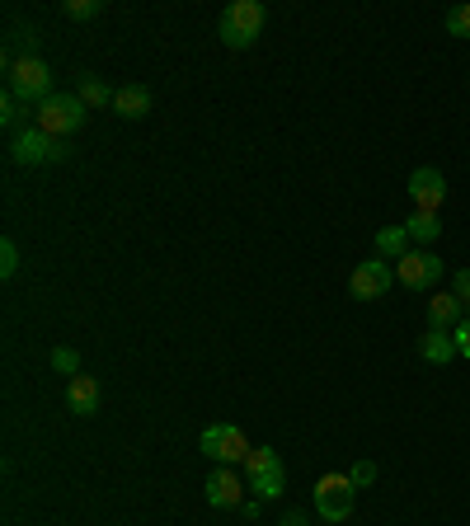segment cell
Masks as SVG:
<instances>
[{"mask_svg": "<svg viewBox=\"0 0 470 526\" xmlns=\"http://www.w3.org/2000/svg\"><path fill=\"white\" fill-rule=\"evenodd\" d=\"M264 19H268V10L259 0H231L217 19V38L231 47V52H240V47H250L254 38L264 33Z\"/></svg>", "mask_w": 470, "mask_h": 526, "instance_id": "obj_1", "label": "cell"}, {"mask_svg": "<svg viewBox=\"0 0 470 526\" xmlns=\"http://www.w3.org/2000/svg\"><path fill=\"white\" fill-rule=\"evenodd\" d=\"M5 76H10V80H5V90L15 94L19 104H29V109H38V104H47V99L57 94V90H52V66H47L43 57H33V52H29V57H19Z\"/></svg>", "mask_w": 470, "mask_h": 526, "instance_id": "obj_2", "label": "cell"}, {"mask_svg": "<svg viewBox=\"0 0 470 526\" xmlns=\"http://www.w3.org/2000/svg\"><path fill=\"white\" fill-rule=\"evenodd\" d=\"M85 118H90V109L80 104V94H52L47 104L33 109V127H43L47 137H62V141L71 137V132H80Z\"/></svg>", "mask_w": 470, "mask_h": 526, "instance_id": "obj_3", "label": "cell"}, {"mask_svg": "<svg viewBox=\"0 0 470 526\" xmlns=\"http://www.w3.org/2000/svg\"><path fill=\"white\" fill-rule=\"evenodd\" d=\"M10 160H15V165H29V170L57 165V160H66V141L47 137L43 127H24V132H15V141H10Z\"/></svg>", "mask_w": 470, "mask_h": 526, "instance_id": "obj_4", "label": "cell"}, {"mask_svg": "<svg viewBox=\"0 0 470 526\" xmlns=\"http://www.w3.org/2000/svg\"><path fill=\"white\" fill-rule=\"evenodd\" d=\"M198 451L217 465H235V461H245L254 447L235 423H212V428H203V437H198Z\"/></svg>", "mask_w": 470, "mask_h": 526, "instance_id": "obj_5", "label": "cell"}, {"mask_svg": "<svg viewBox=\"0 0 470 526\" xmlns=\"http://www.w3.org/2000/svg\"><path fill=\"white\" fill-rule=\"evenodd\" d=\"M353 498H358V489L348 484V475H325V480H315V512H320L329 526H339V522L353 517Z\"/></svg>", "mask_w": 470, "mask_h": 526, "instance_id": "obj_6", "label": "cell"}, {"mask_svg": "<svg viewBox=\"0 0 470 526\" xmlns=\"http://www.w3.org/2000/svg\"><path fill=\"white\" fill-rule=\"evenodd\" d=\"M391 287H395V268H391V259H381V254H372L367 263H358L353 278H348L353 301H376V296H386Z\"/></svg>", "mask_w": 470, "mask_h": 526, "instance_id": "obj_7", "label": "cell"}, {"mask_svg": "<svg viewBox=\"0 0 470 526\" xmlns=\"http://www.w3.org/2000/svg\"><path fill=\"white\" fill-rule=\"evenodd\" d=\"M395 278L405 287H414V292H428L433 282H442V259L433 249H409L405 259L395 263Z\"/></svg>", "mask_w": 470, "mask_h": 526, "instance_id": "obj_8", "label": "cell"}, {"mask_svg": "<svg viewBox=\"0 0 470 526\" xmlns=\"http://www.w3.org/2000/svg\"><path fill=\"white\" fill-rule=\"evenodd\" d=\"M409 198H414V212H433L438 217L442 202H447V179H442V170H414L409 174Z\"/></svg>", "mask_w": 470, "mask_h": 526, "instance_id": "obj_9", "label": "cell"}, {"mask_svg": "<svg viewBox=\"0 0 470 526\" xmlns=\"http://www.w3.org/2000/svg\"><path fill=\"white\" fill-rule=\"evenodd\" d=\"M207 503L212 508H240L245 503V484H240V475H235L231 465H217L207 475Z\"/></svg>", "mask_w": 470, "mask_h": 526, "instance_id": "obj_10", "label": "cell"}, {"mask_svg": "<svg viewBox=\"0 0 470 526\" xmlns=\"http://www.w3.org/2000/svg\"><path fill=\"white\" fill-rule=\"evenodd\" d=\"M419 357L423 362H433V367H447L456 357V339H452V329H428L419 339Z\"/></svg>", "mask_w": 470, "mask_h": 526, "instance_id": "obj_11", "label": "cell"}, {"mask_svg": "<svg viewBox=\"0 0 470 526\" xmlns=\"http://www.w3.org/2000/svg\"><path fill=\"white\" fill-rule=\"evenodd\" d=\"M461 320H470V315L461 310V301L452 292H438L428 301V329H456Z\"/></svg>", "mask_w": 470, "mask_h": 526, "instance_id": "obj_12", "label": "cell"}, {"mask_svg": "<svg viewBox=\"0 0 470 526\" xmlns=\"http://www.w3.org/2000/svg\"><path fill=\"white\" fill-rule=\"evenodd\" d=\"M113 113H118V118H127V123L146 118V113H151V90H146V85H123V90H118V99H113Z\"/></svg>", "mask_w": 470, "mask_h": 526, "instance_id": "obj_13", "label": "cell"}, {"mask_svg": "<svg viewBox=\"0 0 470 526\" xmlns=\"http://www.w3.org/2000/svg\"><path fill=\"white\" fill-rule=\"evenodd\" d=\"M66 404H71V414H94V409H99V381H94V376H71Z\"/></svg>", "mask_w": 470, "mask_h": 526, "instance_id": "obj_14", "label": "cell"}, {"mask_svg": "<svg viewBox=\"0 0 470 526\" xmlns=\"http://www.w3.org/2000/svg\"><path fill=\"white\" fill-rule=\"evenodd\" d=\"M76 94H80L85 109H113V99H118V90H113L109 80H99V76H80Z\"/></svg>", "mask_w": 470, "mask_h": 526, "instance_id": "obj_15", "label": "cell"}, {"mask_svg": "<svg viewBox=\"0 0 470 526\" xmlns=\"http://www.w3.org/2000/svg\"><path fill=\"white\" fill-rule=\"evenodd\" d=\"M376 254L381 259H391V263H400L409 254V231L405 226H381L376 231Z\"/></svg>", "mask_w": 470, "mask_h": 526, "instance_id": "obj_16", "label": "cell"}, {"mask_svg": "<svg viewBox=\"0 0 470 526\" xmlns=\"http://www.w3.org/2000/svg\"><path fill=\"white\" fill-rule=\"evenodd\" d=\"M405 231H409V240H419V245H433L442 235V221L433 217V212H414V217L405 221Z\"/></svg>", "mask_w": 470, "mask_h": 526, "instance_id": "obj_17", "label": "cell"}, {"mask_svg": "<svg viewBox=\"0 0 470 526\" xmlns=\"http://www.w3.org/2000/svg\"><path fill=\"white\" fill-rule=\"evenodd\" d=\"M282 484H287V470H264V475H254L250 480V489H254V498H259V503H268V498H278L282 494Z\"/></svg>", "mask_w": 470, "mask_h": 526, "instance_id": "obj_18", "label": "cell"}, {"mask_svg": "<svg viewBox=\"0 0 470 526\" xmlns=\"http://www.w3.org/2000/svg\"><path fill=\"white\" fill-rule=\"evenodd\" d=\"M278 465H282V456H278L273 447H254L250 456H245V475L254 480V475H264V470H278Z\"/></svg>", "mask_w": 470, "mask_h": 526, "instance_id": "obj_19", "label": "cell"}, {"mask_svg": "<svg viewBox=\"0 0 470 526\" xmlns=\"http://www.w3.org/2000/svg\"><path fill=\"white\" fill-rule=\"evenodd\" d=\"M62 15L76 19V24H85V19L104 15V0H62Z\"/></svg>", "mask_w": 470, "mask_h": 526, "instance_id": "obj_20", "label": "cell"}, {"mask_svg": "<svg viewBox=\"0 0 470 526\" xmlns=\"http://www.w3.org/2000/svg\"><path fill=\"white\" fill-rule=\"evenodd\" d=\"M442 24H447L452 38H470V0H466V5H452V10L442 15Z\"/></svg>", "mask_w": 470, "mask_h": 526, "instance_id": "obj_21", "label": "cell"}, {"mask_svg": "<svg viewBox=\"0 0 470 526\" xmlns=\"http://www.w3.org/2000/svg\"><path fill=\"white\" fill-rule=\"evenodd\" d=\"M15 273H19V245L10 240V235H5V240H0V278L10 282Z\"/></svg>", "mask_w": 470, "mask_h": 526, "instance_id": "obj_22", "label": "cell"}, {"mask_svg": "<svg viewBox=\"0 0 470 526\" xmlns=\"http://www.w3.org/2000/svg\"><path fill=\"white\" fill-rule=\"evenodd\" d=\"M52 372L80 376V353H76V348H52Z\"/></svg>", "mask_w": 470, "mask_h": 526, "instance_id": "obj_23", "label": "cell"}, {"mask_svg": "<svg viewBox=\"0 0 470 526\" xmlns=\"http://www.w3.org/2000/svg\"><path fill=\"white\" fill-rule=\"evenodd\" d=\"M24 109H29V104H19L15 94L5 90V99H0V123H5V127H19V123H24Z\"/></svg>", "mask_w": 470, "mask_h": 526, "instance_id": "obj_24", "label": "cell"}, {"mask_svg": "<svg viewBox=\"0 0 470 526\" xmlns=\"http://www.w3.org/2000/svg\"><path fill=\"white\" fill-rule=\"evenodd\" d=\"M372 480H376V465L372 461H358L353 470H348V484H353V489H367Z\"/></svg>", "mask_w": 470, "mask_h": 526, "instance_id": "obj_25", "label": "cell"}, {"mask_svg": "<svg viewBox=\"0 0 470 526\" xmlns=\"http://www.w3.org/2000/svg\"><path fill=\"white\" fill-rule=\"evenodd\" d=\"M452 296L461 301V310L470 315V268H461V273L452 278Z\"/></svg>", "mask_w": 470, "mask_h": 526, "instance_id": "obj_26", "label": "cell"}, {"mask_svg": "<svg viewBox=\"0 0 470 526\" xmlns=\"http://www.w3.org/2000/svg\"><path fill=\"white\" fill-rule=\"evenodd\" d=\"M452 339H456V357H470V320H461L452 329Z\"/></svg>", "mask_w": 470, "mask_h": 526, "instance_id": "obj_27", "label": "cell"}, {"mask_svg": "<svg viewBox=\"0 0 470 526\" xmlns=\"http://www.w3.org/2000/svg\"><path fill=\"white\" fill-rule=\"evenodd\" d=\"M278 526H306V512H297V508H292V512H287V517H282Z\"/></svg>", "mask_w": 470, "mask_h": 526, "instance_id": "obj_28", "label": "cell"}, {"mask_svg": "<svg viewBox=\"0 0 470 526\" xmlns=\"http://www.w3.org/2000/svg\"><path fill=\"white\" fill-rule=\"evenodd\" d=\"M240 508H245V517H250V522H254V517H259V508H264V503H259V498H245Z\"/></svg>", "mask_w": 470, "mask_h": 526, "instance_id": "obj_29", "label": "cell"}]
</instances>
